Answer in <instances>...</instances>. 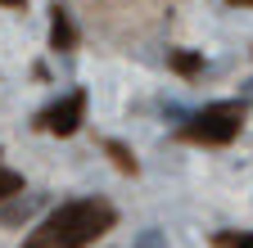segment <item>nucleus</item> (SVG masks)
Returning <instances> with one entry per match:
<instances>
[{"instance_id":"nucleus-1","label":"nucleus","mask_w":253,"mask_h":248,"mask_svg":"<svg viewBox=\"0 0 253 248\" xmlns=\"http://www.w3.org/2000/svg\"><path fill=\"white\" fill-rule=\"evenodd\" d=\"M118 212L100 199H77V203H59L45 221L32 230V239L23 248H86L104 230H113Z\"/></svg>"},{"instance_id":"nucleus-2","label":"nucleus","mask_w":253,"mask_h":248,"mask_svg":"<svg viewBox=\"0 0 253 248\" xmlns=\"http://www.w3.org/2000/svg\"><path fill=\"white\" fill-rule=\"evenodd\" d=\"M244 104H235V100H226V104H208L204 113H195L181 127V140H190V144H231L235 136H240V127H244Z\"/></svg>"},{"instance_id":"nucleus-3","label":"nucleus","mask_w":253,"mask_h":248,"mask_svg":"<svg viewBox=\"0 0 253 248\" xmlns=\"http://www.w3.org/2000/svg\"><path fill=\"white\" fill-rule=\"evenodd\" d=\"M82 122H86V90H68L63 100H54V104L37 117V127L50 131V136H73Z\"/></svg>"},{"instance_id":"nucleus-4","label":"nucleus","mask_w":253,"mask_h":248,"mask_svg":"<svg viewBox=\"0 0 253 248\" xmlns=\"http://www.w3.org/2000/svg\"><path fill=\"white\" fill-rule=\"evenodd\" d=\"M54 18H50V50H63V54H68L73 45H77V32H73V23H68V14H63L59 5L50 9Z\"/></svg>"},{"instance_id":"nucleus-5","label":"nucleus","mask_w":253,"mask_h":248,"mask_svg":"<svg viewBox=\"0 0 253 248\" xmlns=\"http://www.w3.org/2000/svg\"><path fill=\"white\" fill-rule=\"evenodd\" d=\"M104 153L113 158V167H118V172H126V176H136V153L126 149L122 140H104Z\"/></svg>"},{"instance_id":"nucleus-6","label":"nucleus","mask_w":253,"mask_h":248,"mask_svg":"<svg viewBox=\"0 0 253 248\" xmlns=\"http://www.w3.org/2000/svg\"><path fill=\"white\" fill-rule=\"evenodd\" d=\"M168 64H172V72H181V77H195V72L204 68V59L190 54V50H176V54H168Z\"/></svg>"},{"instance_id":"nucleus-7","label":"nucleus","mask_w":253,"mask_h":248,"mask_svg":"<svg viewBox=\"0 0 253 248\" xmlns=\"http://www.w3.org/2000/svg\"><path fill=\"white\" fill-rule=\"evenodd\" d=\"M18 194H23V176L18 172H0V208L9 199H18Z\"/></svg>"},{"instance_id":"nucleus-8","label":"nucleus","mask_w":253,"mask_h":248,"mask_svg":"<svg viewBox=\"0 0 253 248\" xmlns=\"http://www.w3.org/2000/svg\"><path fill=\"white\" fill-rule=\"evenodd\" d=\"M212 244H217V248H253V235H231V230H226V235H217Z\"/></svg>"},{"instance_id":"nucleus-9","label":"nucleus","mask_w":253,"mask_h":248,"mask_svg":"<svg viewBox=\"0 0 253 248\" xmlns=\"http://www.w3.org/2000/svg\"><path fill=\"white\" fill-rule=\"evenodd\" d=\"M0 5H9V9H23V5H27V0H0Z\"/></svg>"},{"instance_id":"nucleus-10","label":"nucleus","mask_w":253,"mask_h":248,"mask_svg":"<svg viewBox=\"0 0 253 248\" xmlns=\"http://www.w3.org/2000/svg\"><path fill=\"white\" fill-rule=\"evenodd\" d=\"M231 5H253V0H231Z\"/></svg>"}]
</instances>
